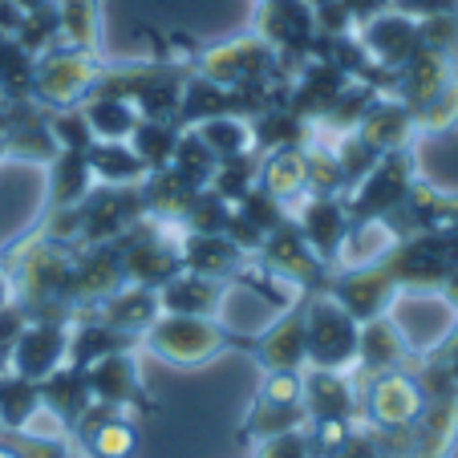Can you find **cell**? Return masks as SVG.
<instances>
[{
  "mask_svg": "<svg viewBox=\"0 0 458 458\" xmlns=\"http://www.w3.org/2000/svg\"><path fill=\"white\" fill-rule=\"evenodd\" d=\"M179 259L187 272H199V276H211V280H227V276H235L251 256H243L224 232L208 235V232H187V227H179Z\"/></svg>",
  "mask_w": 458,
  "mask_h": 458,
  "instance_id": "d6986e66",
  "label": "cell"
},
{
  "mask_svg": "<svg viewBox=\"0 0 458 458\" xmlns=\"http://www.w3.org/2000/svg\"><path fill=\"white\" fill-rule=\"evenodd\" d=\"M389 9H402L410 13V17H434V13H454L458 9V0H386Z\"/></svg>",
  "mask_w": 458,
  "mask_h": 458,
  "instance_id": "f35d334b",
  "label": "cell"
},
{
  "mask_svg": "<svg viewBox=\"0 0 458 458\" xmlns=\"http://www.w3.org/2000/svg\"><path fill=\"white\" fill-rule=\"evenodd\" d=\"M187 130L199 134V142L219 158V163H227V158H243V155H259L251 118H243V114H216V118H203Z\"/></svg>",
  "mask_w": 458,
  "mask_h": 458,
  "instance_id": "4316f807",
  "label": "cell"
},
{
  "mask_svg": "<svg viewBox=\"0 0 458 458\" xmlns=\"http://www.w3.org/2000/svg\"><path fill=\"white\" fill-rule=\"evenodd\" d=\"M256 37L276 49L280 61L309 57L317 45V13L304 0H259L256 9Z\"/></svg>",
  "mask_w": 458,
  "mask_h": 458,
  "instance_id": "8fae6325",
  "label": "cell"
},
{
  "mask_svg": "<svg viewBox=\"0 0 458 458\" xmlns=\"http://www.w3.org/2000/svg\"><path fill=\"white\" fill-rule=\"evenodd\" d=\"M361 398H365L361 414L373 430H410L426 406V389L410 373L389 369L369 381V389H365Z\"/></svg>",
  "mask_w": 458,
  "mask_h": 458,
  "instance_id": "9c48e42d",
  "label": "cell"
},
{
  "mask_svg": "<svg viewBox=\"0 0 458 458\" xmlns=\"http://www.w3.org/2000/svg\"><path fill=\"white\" fill-rule=\"evenodd\" d=\"M325 293H329L357 325H365V320H373V317H386L398 284H394V276L386 272V264H377V268H345V272L333 268L329 276H325Z\"/></svg>",
  "mask_w": 458,
  "mask_h": 458,
  "instance_id": "7c38bea8",
  "label": "cell"
},
{
  "mask_svg": "<svg viewBox=\"0 0 458 458\" xmlns=\"http://www.w3.org/2000/svg\"><path fill=\"white\" fill-rule=\"evenodd\" d=\"M0 458H21V454H17L13 446H0Z\"/></svg>",
  "mask_w": 458,
  "mask_h": 458,
  "instance_id": "7bdbcfd3",
  "label": "cell"
},
{
  "mask_svg": "<svg viewBox=\"0 0 458 458\" xmlns=\"http://www.w3.org/2000/svg\"><path fill=\"white\" fill-rule=\"evenodd\" d=\"M13 450L21 458H70V442H45V438H25V434H17Z\"/></svg>",
  "mask_w": 458,
  "mask_h": 458,
  "instance_id": "74e56055",
  "label": "cell"
},
{
  "mask_svg": "<svg viewBox=\"0 0 458 458\" xmlns=\"http://www.w3.org/2000/svg\"><path fill=\"white\" fill-rule=\"evenodd\" d=\"M126 284V272H122V259H118V248L114 243H89L86 251H73V284H70V304H98L106 301L110 293Z\"/></svg>",
  "mask_w": 458,
  "mask_h": 458,
  "instance_id": "5bb4252c",
  "label": "cell"
},
{
  "mask_svg": "<svg viewBox=\"0 0 458 458\" xmlns=\"http://www.w3.org/2000/svg\"><path fill=\"white\" fill-rule=\"evenodd\" d=\"M9 304H17V284H13V272L0 264V312L9 309Z\"/></svg>",
  "mask_w": 458,
  "mask_h": 458,
  "instance_id": "ab89813d",
  "label": "cell"
},
{
  "mask_svg": "<svg viewBox=\"0 0 458 458\" xmlns=\"http://www.w3.org/2000/svg\"><path fill=\"white\" fill-rule=\"evenodd\" d=\"M309 9H325V4H337V0H304Z\"/></svg>",
  "mask_w": 458,
  "mask_h": 458,
  "instance_id": "b9f144b4",
  "label": "cell"
},
{
  "mask_svg": "<svg viewBox=\"0 0 458 458\" xmlns=\"http://www.w3.org/2000/svg\"><path fill=\"white\" fill-rule=\"evenodd\" d=\"M259 365L264 373H301L309 365V349H304V309L293 304L288 312H280L268 329L259 333Z\"/></svg>",
  "mask_w": 458,
  "mask_h": 458,
  "instance_id": "2e32d148",
  "label": "cell"
},
{
  "mask_svg": "<svg viewBox=\"0 0 458 458\" xmlns=\"http://www.w3.org/2000/svg\"><path fill=\"white\" fill-rule=\"evenodd\" d=\"M163 317V304H158V293L155 288H142V284H122L118 293H110L102 304H98V320L110 325V329L126 333L130 341L142 337V333Z\"/></svg>",
  "mask_w": 458,
  "mask_h": 458,
  "instance_id": "44dd1931",
  "label": "cell"
},
{
  "mask_svg": "<svg viewBox=\"0 0 458 458\" xmlns=\"http://www.w3.org/2000/svg\"><path fill=\"white\" fill-rule=\"evenodd\" d=\"M301 309H304V349H309V365L304 369L357 373V337H361V325L329 293L304 296Z\"/></svg>",
  "mask_w": 458,
  "mask_h": 458,
  "instance_id": "3957f363",
  "label": "cell"
},
{
  "mask_svg": "<svg viewBox=\"0 0 458 458\" xmlns=\"http://www.w3.org/2000/svg\"><path fill=\"white\" fill-rule=\"evenodd\" d=\"M81 114H86V122H89L94 142H130L134 126L142 122L134 102L114 98V94H89L86 102H81Z\"/></svg>",
  "mask_w": 458,
  "mask_h": 458,
  "instance_id": "f1b7e54d",
  "label": "cell"
},
{
  "mask_svg": "<svg viewBox=\"0 0 458 458\" xmlns=\"http://www.w3.org/2000/svg\"><path fill=\"white\" fill-rule=\"evenodd\" d=\"M410 357H434L458 329V309L442 288H398L386 309Z\"/></svg>",
  "mask_w": 458,
  "mask_h": 458,
  "instance_id": "7a4b0ae2",
  "label": "cell"
},
{
  "mask_svg": "<svg viewBox=\"0 0 458 458\" xmlns=\"http://www.w3.org/2000/svg\"><path fill=\"white\" fill-rule=\"evenodd\" d=\"M227 333L219 329L216 317H179V312H163V317L142 333V345L158 357V361H171V365H203L224 349Z\"/></svg>",
  "mask_w": 458,
  "mask_h": 458,
  "instance_id": "5b68a950",
  "label": "cell"
},
{
  "mask_svg": "<svg viewBox=\"0 0 458 458\" xmlns=\"http://www.w3.org/2000/svg\"><path fill=\"white\" fill-rule=\"evenodd\" d=\"M251 458H312L309 434H304V430H288V434H272V438H256Z\"/></svg>",
  "mask_w": 458,
  "mask_h": 458,
  "instance_id": "8d00e7d4",
  "label": "cell"
},
{
  "mask_svg": "<svg viewBox=\"0 0 458 458\" xmlns=\"http://www.w3.org/2000/svg\"><path fill=\"white\" fill-rule=\"evenodd\" d=\"M414 158L410 150H389L381 155L361 179L349 187V216L353 219H394V211L410 199L414 191Z\"/></svg>",
  "mask_w": 458,
  "mask_h": 458,
  "instance_id": "8992f818",
  "label": "cell"
},
{
  "mask_svg": "<svg viewBox=\"0 0 458 458\" xmlns=\"http://www.w3.org/2000/svg\"><path fill=\"white\" fill-rule=\"evenodd\" d=\"M357 139H365L377 155H389V150H410V142L418 139L414 110L402 106L398 98L381 94L377 102L369 106V114L357 122Z\"/></svg>",
  "mask_w": 458,
  "mask_h": 458,
  "instance_id": "ffe728a7",
  "label": "cell"
},
{
  "mask_svg": "<svg viewBox=\"0 0 458 458\" xmlns=\"http://www.w3.org/2000/svg\"><path fill=\"white\" fill-rule=\"evenodd\" d=\"M224 284L227 280H211L199 276V272L179 268L158 288V304H163V312H179V317H216Z\"/></svg>",
  "mask_w": 458,
  "mask_h": 458,
  "instance_id": "603a6c76",
  "label": "cell"
},
{
  "mask_svg": "<svg viewBox=\"0 0 458 458\" xmlns=\"http://www.w3.org/2000/svg\"><path fill=\"white\" fill-rule=\"evenodd\" d=\"M41 402L57 410V414L65 418L70 426H78L81 418H86V410L94 406V398H89L86 369H78V365H65V369H57L49 381H41Z\"/></svg>",
  "mask_w": 458,
  "mask_h": 458,
  "instance_id": "4dcf8cb0",
  "label": "cell"
},
{
  "mask_svg": "<svg viewBox=\"0 0 458 458\" xmlns=\"http://www.w3.org/2000/svg\"><path fill=\"white\" fill-rule=\"evenodd\" d=\"M304 414H309V422L361 414V394L353 386V373L304 369Z\"/></svg>",
  "mask_w": 458,
  "mask_h": 458,
  "instance_id": "ac0fdd59",
  "label": "cell"
},
{
  "mask_svg": "<svg viewBox=\"0 0 458 458\" xmlns=\"http://www.w3.org/2000/svg\"><path fill=\"white\" fill-rule=\"evenodd\" d=\"M53 17H57L61 45L98 53L102 45V0H49Z\"/></svg>",
  "mask_w": 458,
  "mask_h": 458,
  "instance_id": "f546056e",
  "label": "cell"
},
{
  "mask_svg": "<svg viewBox=\"0 0 458 458\" xmlns=\"http://www.w3.org/2000/svg\"><path fill=\"white\" fill-rule=\"evenodd\" d=\"M13 4H17L21 13H33V9H45V4H49V0H13Z\"/></svg>",
  "mask_w": 458,
  "mask_h": 458,
  "instance_id": "60d3db41",
  "label": "cell"
},
{
  "mask_svg": "<svg viewBox=\"0 0 458 458\" xmlns=\"http://www.w3.org/2000/svg\"><path fill=\"white\" fill-rule=\"evenodd\" d=\"M86 381H89V398H94V406L122 410V406L142 402V369H139V353H134V345L114 349V353L89 361Z\"/></svg>",
  "mask_w": 458,
  "mask_h": 458,
  "instance_id": "4fadbf2b",
  "label": "cell"
},
{
  "mask_svg": "<svg viewBox=\"0 0 458 458\" xmlns=\"http://www.w3.org/2000/svg\"><path fill=\"white\" fill-rule=\"evenodd\" d=\"M280 70H284V61L276 57V49L268 41H259L256 33L195 53V73L199 78L227 86V89H240V94H251V98H264L268 106H276L268 98V86L280 78Z\"/></svg>",
  "mask_w": 458,
  "mask_h": 458,
  "instance_id": "6da1fadb",
  "label": "cell"
},
{
  "mask_svg": "<svg viewBox=\"0 0 458 458\" xmlns=\"http://www.w3.org/2000/svg\"><path fill=\"white\" fill-rule=\"evenodd\" d=\"M102 78V53H86L73 45H53L37 53L33 65V102L49 110H73L94 94Z\"/></svg>",
  "mask_w": 458,
  "mask_h": 458,
  "instance_id": "277c9868",
  "label": "cell"
},
{
  "mask_svg": "<svg viewBox=\"0 0 458 458\" xmlns=\"http://www.w3.org/2000/svg\"><path fill=\"white\" fill-rule=\"evenodd\" d=\"M353 41L361 45V53L369 57L373 70L394 73L422 49V21L402 9H381L373 17L357 21Z\"/></svg>",
  "mask_w": 458,
  "mask_h": 458,
  "instance_id": "ba28073f",
  "label": "cell"
},
{
  "mask_svg": "<svg viewBox=\"0 0 458 458\" xmlns=\"http://www.w3.org/2000/svg\"><path fill=\"white\" fill-rule=\"evenodd\" d=\"M33 65H37V57L17 41V37L0 33V89H4L9 102L33 98Z\"/></svg>",
  "mask_w": 458,
  "mask_h": 458,
  "instance_id": "d6a6232c",
  "label": "cell"
},
{
  "mask_svg": "<svg viewBox=\"0 0 458 458\" xmlns=\"http://www.w3.org/2000/svg\"><path fill=\"white\" fill-rule=\"evenodd\" d=\"M179 134H182L179 122L142 118L139 126H134V134H130V147H134V155H139L150 171H158V166L171 163L174 147H179Z\"/></svg>",
  "mask_w": 458,
  "mask_h": 458,
  "instance_id": "836d02e7",
  "label": "cell"
},
{
  "mask_svg": "<svg viewBox=\"0 0 458 458\" xmlns=\"http://www.w3.org/2000/svg\"><path fill=\"white\" fill-rule=\"evenodd\" d=\"M94 171L86 163V150H57L45 171V199L49 208H78L94 191Z\"/></svg>",
  "mask_w": 458,
  "mask_h": 458,
  "instance_id": "d4e9b609",
  "label": "cell"
},
{
  "mask_svg": "<svg viewBox=\"0 0 458 458\" xmlns=\"http://www.w3.org/2000/svg\"><path fill=\"white\" fill-rule=\"evenodd\" d=\"M406 345H402L398 329L389 325V317H373L361 325V337H357V369L377 377V373L402 369L406 361Z\"/></svg>",
  "mask_w": 458,
  "mask_h": 458,
  "instance_id": "83f0119b",
  "label": "cell"
},
{
  "mask_svg": "<svg viewBox=\"0 0 458 458\" xmlns=\"http://www.w3.org/2000/svg\"><path fill=\"white\" fill-rule=\"evenodd\" d=\"M398 240L402 232L394 227V219H353L337 256H333V268H377L389 259V251L398 248Z\"/></svg>",
  "mask_w": 458,
  "mask_h": 458,
  "instance_id": "e0dca14e",
  "label": "cell"
},
{
  "mask_svg": "<svg viewBox=\"0 0 458 458\" xmlns=\"http://www.w3.org/2000/svg\"><path fill=\"white\" fill-rule=\"evenodd\" d=\"M256 256L264 259V268H268V272H276V276L293 280V284H301V288H309V284H317V280H325V268H320L325 259H320L317 251L304 243V235L296 232L288 219L268 235V240L259 243Z\"/></svg>",
  "mask_w": 458,
  "mask_h": 458,
  "instance_id": "9a60e30c",
  "label": "cell"
},
{
  "mask_svg": "<svg viewBox=\"0 0 458 458\" xmlns=\"http://www.w3.org/2000/svg\"><path fill=\"white\" fill-rule=\"evenodd\" d=\"M70 329L73 325H65V320L29 317V325L13 337L9 353H4V365L41 386V381H49L57 369L70 365Z\"/></svg>",
  "mask_w": 458,
  "mask_h": 458,
  "instance_id": "52a82bcc",
  "label": "cell"
},
{
  "mask_svg": "<svg viewBox=\"0 0 458 458\" xmlns=\"http://www.w3.org/2000/svg\"><path fill=\"white\" fill-rule=\"evenodd\" d=\"M414 122H418V134H446L450 126H458V70L418 106Z\"/></svg>",
  "mask_w": 458,
  "mask_h": 458,
  "instance_id": "e575fe53",
  "label": "cell"
},
{
  "mask_svg": "<svg viewBox=\"0 0 458 458\" xmlns=\"http://www.w3.org/2000/svg\"><path fill=\"white\" fill-rule=\"evenodd\" d=\"M284 211H288V224L304 235V243H309L325 264H333V256H337L349 224H353L345 199H341V195H312L309 191V195H301V199L288 203Z\"/></svg>",
  "mask_w": 458,
  "mask_h": 458,
  "instance_id": "30bf717a",
  "label": "cell"
},
{
  "mask_svg": "<svg viewBox=\"0 0 458 458\" xmlns=\"http://www.w3.org/2000/svg\"><path fill=\"white\" fill-rule=\"evenodd\" d=\"M37 406H41V386L4 365V369H0V426L17 434Z\"/></svg>",
  "mask_w": 458,
  "mask_h": 458,
  "instance_id": "1f68e13d",
  "label": "cell"
},
{
  "mask_svg": "<svg viewBox=\"0 0 458 458\" xmlns=\"http://www.w3.org/2000/svg\"><path fill=\"white\" fill-rule=\"evenodd\" d=\"M73 430H78V438H81V446H86L89 458H130L134 446H139L134 422L118 418L110 406H89L86 418H81Z\"/></svg>",
  "mask_w": 458,
  "mask_h": 458,
  "instance_id": "7402d4cb",
  "label": "cell"
},
{
  "mask_svg": "<svg viewBox=\"0 0 458 458\" xmlns=\"http://www.w3.org/2000/svg\"><path fill=\"white\" fill-rule=\"evenodd\" d=\"M248 430L251 438H272V434H288V430H309V414L304 406H284V402H268L256 398L248 414Z\"/></svg>",
  "mask_w": 458,
  "mask_h": 458,
  "instance_id": "d590c367",
  "label": "cell"
},
{
  "mask_svg": "<svg viewBox=\"0 0 458 458\" xmlns=\"http://www.w3.org/2000/svg\"><path fill=\"white\" fill-rule=\"evenodd\" d=\"M86 163L98 187H142L150 174V166L134 155L130 142H94L86 150Z\"/></svg>",
  "mask_w": 458,
  "mask_h": 458,
  "instance_id": "484cf974",
  "label": "cell"
},
{
  "mask_svg": "<svg viewBox=\"0 0 458 458\" xmlns=\"http://www.w3.org/2000/svg\"><path fill=\"white\" fill-rule=\"evenodd\" d=\"M259 191H268L276 203H293L309 195V155L304 147H284L259 155Z\"/></svg>",
  "mask_w": 458,
  "mask_h": 458,
  "instance_id": "cb8c5ba5",
  "label": "cell"
}]
</instances>
